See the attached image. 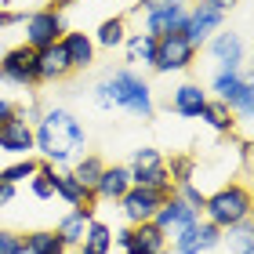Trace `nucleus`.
<instances>
[{
	"label": "nucleus",
	"mask_w": 254,
	"mask_h": 254,
	"mask_svg": "<svg viewBox=\"0 0 254 254\" xmlns=\"http://www.w3.org/2000/svg\"><path fill=\"white\" fill-rule=\"evenodd\" d=\"M87 149V131L69 109H48L33 124V153L55 171H69Z\"/></svg>",
	"instance_id": "1"
},
{
	"label": "nucleus",
	"mask_w": 254,
	"mask_h": 254,
	"mask_svg": "<svg viewBox=\"0 0 254 254\" xmlns=\"http://www.w3.org/2000/svg\"><path fill=\"white\" fill-rule=\"evenodd\" d=\"M95 102L102 109H124L138 120L153 117V87L131 69H117L95 84Z\"/></svg>",
	"instance_id": "2"
},
{
	"label": "nucleus",
	"mask_w": 254,
	"mask_h": 254,
	"mask_svg": "<svg viewBox=\"0 0 254 254\" xmlns=\"http://www.w3.org/2000/svg\"><path fill=\"white\" fill-rule=\"evenodd\" d=\"M251 218V189L244 182H225L222 189H214L203 200V222H211L214 229H233Z\"/></svg>",
	"instance_id": "3"
},
{
	"label": "nucleus",
	"mask_w": 254,
	"mask_h": 254,
	"mask_svg": "<svg viewBox=\"0 0 254 254\" xmlns=\"http://www.w3.org/2000/svg\"><path fill=\"white\" fill-rule=\"evenodd\" d=\"M196 62V48L182 37V33H167V37H156V73H186Z\"/></svg>",
	"instance_id": "4"
},
{
	"label": "nucleus",
	"mask_w": 254,
	"mask_h": 254,
	"mask_svg": "<svg viewBox=\"0 0 254 254\" xmlns=\"http://www.w3.org/2000/svg\"><path fill=\"white\" fill-rule=\"evenodd\" d=\"M113 247H120L124 254H160V251H167V236L153 222L124 225L120 233H113Z\"/></svg>",
	"instance_id": "5"
},
{
	"label": "nucleus",
	"mask_w": 254,
	"mask_h": 254,
	"mask_svg": "<svg viewBox=\"0 0 254 254\" xmlns=\"http://www.w3.org/2000/svg\"><path fill=\"white\" fill-rule=\"evenodd\" d=\"M65 33V22H62V11L55 7H40L33 11L26 18V48L40 51V48H51V44H59Z\"/></svg>",
	"instance_id": "6"
},
{
	"label": "nucleus",
	"mask_w": 254,
	"mask_h": 254,
	"mask_svg": "<svg viewBox=\"0 0 254 254\" xmlns=\"http://www.w3.org/2000/svg\"><path fill=\"white\" fill-rule=\"evenodd\" d=\"M0 80H4V84H15V87L37 84V51L26 48V44L4 51V59H0Z\"/></svg>",
	"instance_id": "7"
},
{
	"label": "nucleus",
	"mask_w": 254,
	"mask_h": 254,
	"mask_svg": "<svg viewBox=\"0 0 254 254\" xmlns=\"http://www.w3.org/2000/svg\"><path fill=\"white\" fill-rule=\"evenodd\" d=\"M164 200H167V196H160L153 189L131 186L117 203H120V214H124L127 225H145V222H153V218H156V211H160V203H164Z\"/></svg>",
	"instance_id": "8"
},
{
	"label": "nucleus",
	"mask_w": 254,
	"mask_h": 254,
	"mask_svg": "<svg viewBox=\"0 0 254 254\" xmlns=\"http://www.w3.org/2000/svg\"><path fill=\"white\" fill-rule=\"evenodd\" d=\"M218 29H225V15H222V11H214V7L196 4V7H189V15H186L182 37H186V40L192 44V48L200 51V44H207Z\"/></svg>",
	"instance_id": "9"
},
{
	"label": "nucleus",
	"mask_w": 254,
	"mask_h": 254,
	"mask_svg": "<svg viewBox=\"0 0 254 254\" xmlns=\"http://www.w3.org/2000/svg\"><path fill=\"white\" fill-rule=\"evenodd\" d=\"M222 244V229H214L211 222H196L192 229H182L178 236H171V254H207Z\"/></svg>",
	"instance_id": "10"
},
{
	"label": "nucleus",
	"mask_w": 254,
	"mask_h": 254,
	"mask_svg": "<svg viewBox=\"0 0 254 254\" xmlns=\"http://www.w3.org/2000/svg\"><path fill=\"white\" fill-rule=\"evenodd\" d=\"M200 218H203V214H200V211H192L189 203H182L178 196H167V200L160 203V211H156V218H153V225L171 240V236H178L182 229H192L196 222H200Z\"/></svg>",
	"instance_id": "11"
},
{
	"label": "nucleus",
	"mask_w": 254,
	"mask_h": 254,
	"mask_svg": "<svg viewBox=\"0 0 254 254\" xmlns=\"http://www.w3.org/2000/svg\"><path fill=\"white\" fill-rule=\"evenodd\" d=\"M186 0H171V4H153L145 7V33L149 37H167V33H182L186 26Z\"/></svg>",
	"instance_id": "12"
},
{
	"label": "nucleus",
	"mask_w": 254,
	"mask_h": 254,
	"mask_svg": "<svg viewBox=\"0 0 254 254\" xmlns=\"http://www.w3.org/2000/svg\"><path fill=\"white\" fill-rule=\"evenodd\" d=\"M207 51L218 62V69H240L247 59V44L236 29H218L211 40H207Z\"/></svg>",
	"instance_id": "13"
},
{
	"label": "nucleus",
	"mask_w": 254,
	"mask_h": 254,
	"mask_svg": "<svg viewBox=\"0 0 254 254\" xmlns=\"http://www.w3.org/2000/svg\"><path fill=\"white\" fill-rule=\"evenodd\" d=\"M0 153L11 156H33V124L26 120V113H15L7 124H0Z\"/></svg>",
	"instance_id": "14"
},
{
	"label": "nucleus",
	"mask_w": 254,
	"mask_h": 254,
	"mask_svg": "<svg viewBox=\"0 0 254 254\" xmlns=\"http://www.w3.org/2000/svg\"><path fill=\"white\" fill-rule=\"evenodd\" d=\"M73 73V65L65 59V48L62 44H51V48H40L37 51V84H59Z\"/></svg>",
	"instance_id": "15"
},
{
	"label": "nucleus",
	"mask_w": 254,
	"mask_h": 254,
	"mask_svg": "<svg viewBox=\"0 0 254 254\" xmlns=\"http://www.w3.org/2000/svg\"><path fill=\"white\" fill-rule=\"evenodd\" d=\"M203 106H207V91L200 84H178L171 91V113L182 120H200Z\"/></svg>",
	"instance_id": "16"
},
{
	"label": "nucleus",
	"mask_w": 254,
	"mask_h": 254,
	"mask_svg": "<svg viewBox=\"0 0 254 254\" xmlns=\"http://www.w3.org/2000/svg\"><path fill=\"white\" fill-rule=\"evenodd\" d=\"M91 222H95V207H91V203H84V207H73V211H69V214L62 218V222L55 225V233L62 236L65 251L84 244V233H87V225H91Z\"/></svg>",
	"instance_id": "17"
},
{
	"label": "nucleus",
	"mask_w": 254,
	"mask_h": 254,
	"mask_svg": "<svg viewBox=\"0 0 254 254\" xmlns=\"http://www.w3.org/2000/svg\"><path fill=\"white\" fill-rule=\"evenodd\" d=\"M131 189V171L127 164H106L98 186H95V200H120V196Z\"/></svg>",
	"instance_id": "18"
},
{
	"label": "nucleus",
	"mask_w": 254,
	"mask_h": 254,
	"mask_svg": "<svg viewBox=\"0 0 254 254\" xmlns=\"http://www.w3.org/2000/svg\"><path fill=\"white\" fill-rule=\"evenodd\" d=\"M62 48H65V59H69V65L73 69H87L91 62H95V40H91V33H80V29H73V33H62Z\"/></svg>",
	"instance_id": "19"
},
{
	"label": "nucleus",
	"mask_w": 254,
	"mask_h": 254,
	"mask_svg": "<svg viewBox=\"0 0 254 254\" xmlns=\"http://www.w3.org/2000/svg\"><path fill=\"white\" fill-rule=\"evenodd\" d=\"M102 171H106V160H102V156H95V153H84V156H80L73 167H69V175H73V178L80 182V189H84V192H91V196H95V186H98Z\"/></svg>",
	"instance_id": "20"
},
{
	"label": "nucleus",
	"mask_w": 254,
	"mask_h": 254,
	"mask_svg": "<svg viewBox=\"0 0 254 254\" xmlns=\"http://www.w3.org/2000/svg\"><path fill=\"white\" fill-rule=\"evenodd\" d=\"M200 120L211 127V131L218 134H233L236 131V117H233V109L225 106V102H218V98H207V106L200 113Z\"/></svg>",
	"instance_id": "21"
},
{
	"label": "nucleus",
	"mask_w": 254,
	"mask_h": 254,
	"mask_svg": "<svg viewBox=\"0 0 254 254\" xmlns=\"http://www.w3.org/2000/svg\"><path fill=\"white\" fill-rule=\"evenodd\" d=\"M55 196H59V200H65L69 207H84V203H95V196L91 192H84L80 189V182L69 175V171H55Z\"/></svg>",
	"instance_id": "22"
},
{
	"label": "nucleus",
	"mask_w": 254,
	"mask_h": 254,
	"mask_svg": "<svg viewBox=\"0 0 254 254\" xmlns=\"http://www.w3.org/2000/svg\"><path fill=\"white\" fill-rule=\"evenodd\" d=\"M124 48H127V62H134V65L156 62V37H149V33H127Z\"/></svg>",
	"instance_id": "23"
},
{
	"label": "nucleus",
	"mask_w": 254,
	"mask_h": 254,
	"mask_svg": "<svg viewBox=\"0 0 254 254\" xmlns=\"http://www.w3.org/2000/svg\"><path fill=\"white\" fill-rule=\"evenodd\" d=\"M244 80H251L244 69H218L214 73V80H211V91H214V98L218 102H233V95L240 91V84H244Z\"/></svg>",
	"instance_id": "24"
},
{
	"label": "nucleus",
	"mask_w": 254,
	"mask_h": 254,
	"mask_svg": "<svg viewBox=\"0 0 254 254\" xmlns=\"http://www.w3.org/2000/svg\"><path fill=\"white\" fill-rule=\"evenodd\" d=\"M113 251V229L106 222H91L84 233V244H80V254H109Z\"/></svg>",
	"instance_id": "25"
},
{
	"label": "nucleus",
	"mask_w": 254,
	"mask_h": 254,
	"mask_svg": "<svg viewBox=\"0 0 254 254\" xmlns=\"http://www.w3.org/2000/svg\"><path fill=\"white\" fill-rule=\"evenodd\" d=\"M91 40H95V48H120V44L127 40V18H106V22H102V26L95 29V37H91Z\"/></svg>",
	"instance_id": "26"
},
{
	"label": "nucleus",
	"mask_w": 254,
	"mask_h": 254,
	"mask_svg": "<svg viewBox=\"0 0 254 254\" xmlns=\"http://www.w3.org/2000/svg\"><path fill=\"white\" fill-rule=\"evenodd\" d=\"M22 244H26L33 254H62L65 251L62 236L55 233V229H33V233L22 236Z\"/></svg>",
	"instance_id": "27"
},
{
	"label": "nucleus",
	"mask_w": 254,
	"mask_h": 254,
	"mask_svg": "<svg viewBox=\"0 0 254 254\" xmlns=\"http://www.w3.org/2000/svg\"><path fill=\"white\" fill-rule=\"evenodd\" d=\"M167 160H164V153L160 149H153V145H142V149H134V156H131V164H127V171L131 175H149V171H156V167H164Z\"/></svg>",
	"instance_id": "28"
},
{
	"label": "nucleus",
	"mask_w": 254,
	"mask_h": 254,
	"mask_svg": "<svg viewBox=\"0 0 254 254\" xmlns=\"http://www.w3.org/2000/svg\"><path fill=\"white\" fill-rule=\"evenodd\" d=\"M37 171H40V160L22 156V160H15L11 167L0 171V182H7V186H18V182H29L33 175H37Z\"/></svg>",
	"instance_id": "29"
},
{
	"label": "nucleus",
	"mask_w": 254,
	"mask_h": 254,
	"mask_svg": "<svg viewBox=\"0 0 254 254\" xmlns=\"http://www.w3.org/2000/svg\"><path fill=\"white\" fill-rule=\"evenodd\" d=\"M222 244H229L236 254H251V247H254L251 218H247V222H240V225H233V229H225V233H222Z\"/></svg>",
	"instance_id": "30"
},
{
	"label": "nucleus",
	"mask_w": 254,
	"mask_h": 254,
	"mask_svg": "<svg viewBox=\"0 0 254 254\" xmlns=\"http://www.w3.org/2000/svg\"><path fill=\"white\" fill-rule=\"evenodd\" d=\"M51 178H55V167L40 160V171L29 178V192L37 196V200H55V182Z\"/></svg>",
	"instance_id": "31"
},
{
	"label": "nucleus",
	"mask_w": 254,
	"mask_h": 254,
	"mask_svg": "<svg viewBox=\"0 0 254 254\" xmlns=\"http://www.w3.org/2000/svg\"><path fill=\"white\" fill-rule=\"evenodd\" d=\"M251 102H254V84H251V80H244L240 91L233 95V102H229V109H233L236 120H251Z\"/></svg>",
	"instance_id": "32"
},
{
	"label": "nucleus",
	"mask_w": 254,
	"mask_h": 254,
	"mask_svg": "<svg viewBox=\"0 0 254 254\" xmlns=\"http://www.w3.org/2000/svg\"><path fill=\"white\" fill-rule=\"evenodd\" d=\"M22 251V236L15 229H4L0 225V254H18Z\"/></svg>",
	"instance_id": "33"
},
{
	"label": "nucleus",
	"mask_w": 254,
	"mask_h": 254,
	"mask_svg": "<svg viewBox=\"0 0 254 254\" xmlns=\"http://www.w3.org/2000/svg\"><path fill=\"white\" fill-rule=\"evenodd\" d=\"M18 22H26V15H22V11L0 7V29H11V26H18Z\"/></svg>",
	"instance_id": "34"
},
{
	"label": "nucleus",
	"mask_w": 254,
	"mask_h": 254,
	"mask_svg": "<svg viewBox=\"0 0 254 254\" xmlns=\"http://www.w3.org/2000/svg\"><path fill=\"white\" fill-rule=\"evenodd\" d=\"M196 4H203V7H214V11H222V15H225V11H233V7L240 4V0H196Z\"/></svg>",
	"instance_id": "35"
},
{
	"label": "nucleus",
	"mask_w": 254,
	"mask_h": 254,
	"mask_svg": "<svg viewBox=\"0 0 254 254\" xmlns=\"http://www.w3.org/2000/svg\"><path fill=\"white\" fill-rule=\"evenodd\" d=\"M11 203H15V186L0 182V211H4V207H11Z\"/></svg>",
	"instance_id": "36"
},
{
	"label": "nucleus",
	"mask_w": 254,
	"mask_h": 254,
	"mask_svg": "<svg viewBox=\"0 0 254 254\" xmlns=\"http://www.w3.org/2000/svg\"><path fill=\"white\" fill-rule=\"evenodd\" d=\"M15 113H18L15 102H11V98H0V124H7L11 117H15Z\"/></svg>",
	"instance_id": "37"
},
{
	"label": "nucleus",
	"mask_w": 254,
	"mask_h": 254,
	"mask_svg": "<svg viewBox=\"0 0 254 254\" xmlns=\"http://www.w3.org/2000/svg\"><path fill=\"white\" fill-rule=\"evenodd\" d=\"M55 11H62V7H76V4H84V0H51Z\"/></svg>",
	"instance_id": "38"
},
{
	"label": "nucleus",
	"mask_w": 254,
	"mask_h": 254,
	"mask_svg": "<svg viewBox=\"0 0 254 254\" xmlns=\"http://www.w3.org/2000/svg\"><path fill=\"white\" fill-rule=\"evenodd\" d=\"M153 4H171V0H145V7H153Z\"/></svg>",
	"instance_id": "39"
},
{
	"label": "nucleus",
	"mask_w": 254,
	"mask_h": 254,
	"mask_svg": "<svg viewBox=\"0 0 254 254\" xmlns=\"http://www.w3.org/2000/svg\"><path fill=\"white\" fill-rule=\"evenodd\" d=\"M18 254H33V251H29V247H26V244H22V251H18Z\"/></svg>",
	"instance_id": "40"
},
{
	"label": "nucleus",
	"mask_w": 254,
	"mask_h": 254,
	"mask_svg": "<svg viewBox=\"0 0 254 254\" xmlns=\"http://www.w3.org/2000/svg\"><path fill=\"white\" fill-rule=\"evenodd\" d=\"M160 254H171V251H160Z\"/></svg>",
	"instance_id": "41"
},
{
	"label": "nucleus",
	"mask_w": 254,
	"mask_h": 254,
	"mask_svg": "<svg viewBox=\"0 0 254 254\" xmlns=\"http://www.w3.org/2000/svg\"><path fill=\"white\" fill-rule=\"evenodd\" d=\"M117 254H124V251H117Z\"/></svg>",
	"instance_id": "42"
},
{
	"label": "nucleus",
	"mask_w": 254,
	"mask_h": 254,
	"mask_svg": "<svg viewBox=\"0 0 254 254\" xmlns=\"http://www.w3.org/2000/svg\"><path fill=\"white\" fill-rule=\"evenodd\" d=\"M62 254H69V251H62Z\"/></svg>",
	"instance_id": "43"
}]
</instances>
